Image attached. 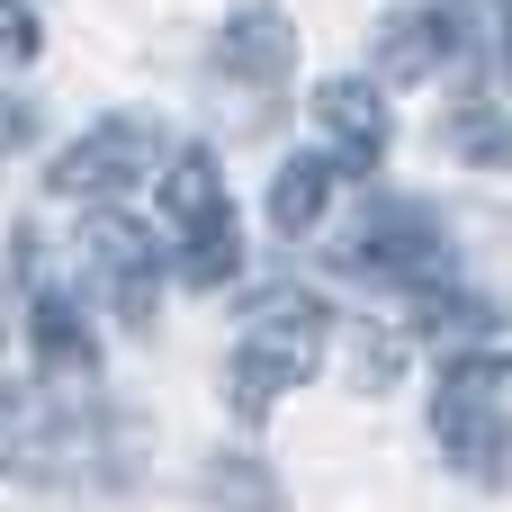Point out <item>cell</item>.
Returning a JSON list of instances; mask_svg holds the SVG:
<instances>
[{
    "label": "cell",
    "mask_w": 512,
    "mask_h": 512,
    "mask_svg": "<svg viewBox=\"0 0 512 512\" xmlns=\"http://www.w3.org/2000/svg\"><path fill=\"white\" fill-rule=\"evenodd\" d=\"M324 342H333V315H324L315 288H297V279L252 288L243 315H234V360H225V396H234V414L261 423L288 387H306V378L324 369Z\"/></svg>",
    "instance_id": "cell-1"
},
{
    "label": "cell",
    "mask_w": 512,
    "mask_h": 512,
    "mask_svg": "<svg viewBox=\"0 0 512 512\" xmlns=\"http://www.w3.org/2000/svg\"><path fill=\"white\" fill-rule=\"evenodd\" d=\"M432 432L477 486H512V351H459L450 360Z\"/></svg>",
    "instance_id": "cell-2"
},
{
    "label": "cell",
    "mask_w": 512,
    "mask_h": 512,
    "mask_svg": "<svg viewBox=\"0 0 512 512\" xmlns=\"http://www.w3.org/2000/svg\"><path fill=\"white\" fill-rule=\"evenodd\" d=\"M162 225H171V252H180L189 288H225L243 270V225L225 207V171H216L207 144H180L162 162Z\"/></svg>",
    "instance_id": "cell-3"
},
{
    "label": "cell",
    "mask_w": 512,
    "mask_h": 512,
    "mask_svg": "<svg viewBox=\"0 0 512 512\" xmlns=\"http://www.w3.org/2000/svg\"><path fill=\"white\" fill-rule=\"evenodd\" d=\"M342 270H360V279H387V288H405V297H423V288L459 279L441 216H432V207H414V198H369V216H360V234H351Z\"/></svg>",
    "instance_id": "cell-4"
},
{
    "label": "cell",
    "mask_w": 512,
    "mask_h": 512,
    "mask_svg": "<svg viewBox=\"0 0 512 512\" xmlns=\"http://www.w3.org/2000/svg\"><path fill=\"white\" fill-rule=\"evenodd\" d=\"M153 162H162V135H153L144 117H99L81 144H63V153H54L45 189H54V198H72V207H117Z\"/></svg>",
    "instance_id": "cell-5"
},
{
    "label": "cell",
    "mask_w": 512,
    "mask_h": 512,
    "mask_svg": "<svg viewBox=\"0 0 512 512\" xmlns=\"http://www.w3.org/2000/svg\"><path fill=\"white\" fill-rule=\"evenodd\" d=\"M81 279L108 297V315H117L126 333H144L153 306H162V252H153V234L126 225L117 207H99V216L81 225Z\"/></svg>",
    "instance_id": "cell-6"
},
{
    "label": "cell",
    "mask_w": 512,
    "mask_h": 512,
    "mask_svg": "<svg viewBox=\"0 0 512 512\" xmlns=\"http://www.w3.org/2000/svg\"><path fill=\"white\" fill-rule=\"evenodd\" d=\"M27 360H36V387H54V396L99 387V333H90L81 297L54 288L45 270H36V288H27Z\"/></svg>",
    "instance_id": "cell-7"
},
{
    "label": "cell",
    "mask_w": 512,
    "mask_h": 512,
    "mask_svg": "<svg viewBox=\"0 0 512 512\" xmlns=\"http://www.w3.org/2000/svg\"><path fill=\"white\" fill-rule=\"evenodd\" d=\"M315 144H324V162L342 171V180H369L378 162H387V99H378V81H315Z\"/></svg>",
    "instance_id": "cell-8"
},
{
    "label": "cell",
    "mask_w": 512,
    "mask_h": 512,
    "mask_svg": "<svg viewBox=\"0 0 512 512\" xmlns=\"http://www.w3.org/2000/svg\"><path fill=\"white\" fill-rule=\"evenodd\" d=\"M216 72H225L252 108H270L279 81L297 72V27H288V9H270V0L234 9V18H225V45H216Z\"/></svg>",
    "instance_id": "cell-9"
},
{
    "label": "cell",
    "mask_w": 512,
    "mask_h": 512,
    "mask_svg": "<svg viewBox=\"0 0 512 512\" xmlns=\"http://www.w3.org/2000/svg\"><path fill=\"white\" fill-rule=\"evenodd\" d=\"M450 54H459V18L450 9H405V18L378 27V72L387 81H432Z\"/></svg>",
    "instance_id": "cell-10"
},
{
    "label": "cell",
    "mask_w": 512,
    "mask_h": 512,
    "mask_svg": "<svg viewBox=\"0 0 512 512\" xmlns=\"http://www.w3.org/2000/svg\"><path fill=\"white\" fill-rule=\"evenodd\" d=\"M333 189H342V171H333L324 153H297V162H279V180H270V225H279L288 243H306V234L333 216Z\"/></svg>",
    "instance_id": "cell-11"
},
{
    "label": "cell",
    "mask_w": 512,
    "mask_h": 512,
    "mask_svg": "<svg viewBox=\"0 0 512 512\" xmlns=\"http://www.w3.org/2000/svg\"><path fill=\"white\" fill-rule=\"evenodd\" d=\"M414 306V333H432V342H459V351H486V333L504 324L477 288H459V279H441V288H423V297H405Z\"/></svg>",
    "instance_id": "cell-12"
},
{
    "label": "cell",
    "mask_w": 512,
    "mask_h": 512,
    "mask_svg": "<svg viewBox=\"0 0 512 512\" xmlns=\"http://www.w3.org/2000/svg\"><path fill=\"white\" fill-rule=\"evenodd\" d=\"M198 495H207L216 512H288L279 477H270L261 459H243V450H216V459H207V477H198Z\"/></svg>",
    "instance_id": "cell-13"
},
{
    "label": "cell",
    "mask_w": 512,
    "mask_h": 512,
    "mask_svg": "<svg viewBox=\"0 0 512 512\" xmlns=\"http://www.w3.org/2000/svg\"><path fill=\"white\" fill-rule=\"evenodd\" d=\"M441 144H450L459 162H477V171H512V117L504 108H450Z\"/></svg>",
    "instance_id": "cell-14"
},
{
    "label": "cell",
    "mask_w": 512,
    "mask_h": 512,
    "mask_svg": "<svg viewBox=\"0 0 512 512\" xmlns=\"http://www.w3.org/2000/svg\"><path fill=\"white\" fill-rule=\"evenodd\" d=\"M396 378H405V342H387L378 324H351V387L378 396V387H396Z\"/></svg>",
    "instance_id": "cell-15"
},
{
    "label": "cell",
    "mask_w": 512,
    "mask_h": 512,
    "mask_svg": "<svg viewBox=\"0 0 512 512\" xmlns=\"http://www.w3.org/2000/svg\"><path fill=\"white\" fill-rule=\"evenodd\" d=\"M36 45H45L36 0H0V63H36Z\"/></svg>",
    "instance_id": "cell-16"
},
{
    "label": "cell",
    "mask_w": 512,
    "mask_h": 512,
    "mask_svg": "<svg viewBox=\"0 0 512 512\" xmlns=\"http://www.w3.org/2000/svg\"><path fill=\"white\" fill-rule=\"evenodd\" d=\"M27 144H36V108L0 90V162H9V153H27Z\"/></svg>",
    "instance_id": "cell-17"
},
{
    "label": "cell",
    "mask_w": 512,
    "mask_h": 512,
    "mask_svg": "<svg viewBox=\"0 0 512 512\" xmlns=\"http://www.w3.org/2000/svg\"><path fill=\"white\" fill-rule=\"evenodd\" d=\"M495 45H504V72H512V0H495Z\"/></svg>",
    "instance_id": "cell-18"
},
{
    "label": "cell",
    "mask_w": 512,
    "mask_h": 512,
    "mask_svg": "<svg viewBox=\"0 0 512 512\" xmlns=\"http://www.w3.org/2000/svg\"><path fill=\"white\" fill-rule=\"evenodd\" d=\"M0 351H9V297H0Z\"/></svg>",
    "instance_id": "cell-19"
}]
</instances>
